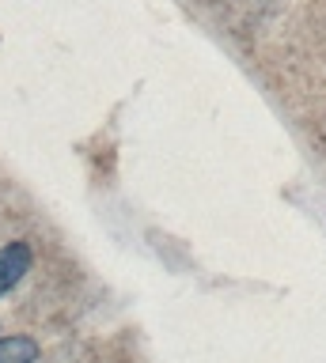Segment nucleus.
I'll list each match as a JSON object with an SVG mask.
<instances>
[{
  "instance_id": "f03ea898",
  "label": "nucleus",
  "mask_w": 326,
  "mask_h": 363,
  "mask_svg": "<svg viewBox=\"0 0 326 363\" xmlns=\"http://www.w3.org/2000/svg\"><path fill=\"white\" fill-rule=\"evenodd\" d=\"M38 345L31 337H4L0 340V363H35Z\"/></svg>"
},
{
  "instance_id": "f257e3e1",
  "label": "nucleus",
  "mask_w": 326,
  "mask_h": 363,
  "mask_svg": "<svg viewBox=\"0 0 326 363\" xmlns=\"http://www.w3.org/2000/svg\"><path fill=\"white\" fill-rule=\"evenodd\" d=\"M31 261H35V254H31V246L19 242V238L8 242V246H0V295H8L19 280L27 277Z\"/></svg>"
}]
</instances>
